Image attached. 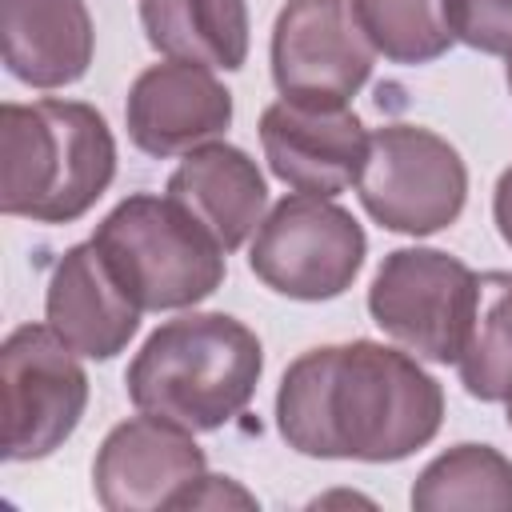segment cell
Segmentation results:
<instances>
[{"label": "cell", "instance_id": "1", "mask_svg": "<svg viewBox=\"0 0 512 512\" xmlns=\"http://www.w3.org/2000/svg\"><path fill=\"white\" fill-rule=\"evenodd\" d=\"M444 392L416 356L376 344H324L296 356L276 392V428L300 456L392 464L424 448Z\"/></svg>", "mask_w": 512, "mask_h": 512}, {"label": "cell", "instance_id": "2", "mask_svg": "<svg viewBox=\"0 0 512 512\" xmlns=\"http://www.w3.org/2000/svg\"><path fill=\"white\" fill-rule=\"evenodd\" d=\"M264 372V348L228 312H184L164 320L128 364V400L188 432L236 420Z\"/></svg>", "mask_w": 512, "mask_h": 512}, {"label": "cell", "instance_id": "3", "mask_svg": "<svg viewBox=\"0 0 512 512\" xmlns=\"http://www.w3.org/2000/svg\"><path fill=\"white\" fill-rule=\"evenodd\" d=\"M116 176V140L80 100L0 108V208L36 224L80 220Z\"/></svg>", "mask_w": 512, "mask_h": 512}, {"label": "cell", "instance_id": "4", "mask_svg": "<svg viewBox=\"0 0 512 512\" xmlns=\"http://www.w3.org/2000/svg\"><path fill=\"white\" fill-rule=\"evenodd\" d=\"M92 244L140 312L192 308L224 284L228 252L172 196L136 192L120 200Z\"/></svg>", "mask_w": 512, "mask_h": 512}, {"label": "cell", "instance_id": "5", "mask_svg": "<svg viewBox=\"0 0 512 512\" xmlns=\"http://www.w3.org/2000/svg\"><path fill=\"white\" fill-rule=\"evenodd\" d=\"M364 212L404 236H432L464 212L468 168L460 152L420 124H384L368 136V160L356 180Z\"/></svg>", "mask_w": 512, "mask_h": 512}, {"label": "cell", "instance_id": "6", "mask_svg": "<svg viewBox=\"0 0 512 512\" xmlns=\"http://www.w3.org/2000/svg\"><path fill=\"white\" fill-rule=\"evenodd\" d=\"M52 324H20L0 348V424L4 460H44L80 424L88 376Z\"/></svg>", "mask_w": 512, "mask_h": 512}, {"label": "cell", "instance_id": "7", "mask_svg": "<svg viewBox=\"0 0 512 512\" xmlns=\"http://www.w3.org/2000/svg\"><path fill=\"white\" fill-rule=\"evenodd\" d=\"M476 272L440 248H396L372 276L368 312L408 352L456 364L472 328Z\"/></svg>", "mask_w": 512, "mask_h": 512}, {"label": "cell", "instance_id": "8", "mask_svg": "<svg viewBox=\"0 0 512 512\" xmlns=\"http://www.w3.org/2000/svg\"><path fill=\"white\" fill-rule=\"evenodd\" d=\"M364 228L328 196H284L256 228L248 268L288 300H332L364 264Z\"/></svg>", "mask_w": 512, "mask_h": 512}, {"label": "cell", "instance_id": "9", "mask_svg": "<svg viewBox=\"0 0 512 512\" xmlns=\"http://www.w3.org/2000/svg\"><path fill=\"white\" fill-rule=\"evenodd\" d=\"M352 0H288L272 28V80L288 100L348 104L372 76Z\"/></svg>", "mask_w": 512, "mask_h": 512}, {"label": "cell", "instance_id": "10", "mask_svg": "<svg viewBox=\"0 0 512 512\" xmlns=\"http://www.w3.org/2000/svg\"><path fill=\"white\" fill-rule=\"evenodd\" d=\"M204 476V452L192 432L152 412L116 424L92 460V492L108 512L184 508Z\"/></svg>", "mask_w": 512, "mask_h": 512}, {"label": "cell", "instance_id": "11", "mask_svg": "<svg viewBox=\"0 0 512 512\" xmlns=\"http://www.w3.org/2000/svg\"><path fill=\"white\" fill-rule=\"evenodd\" d=\"M260 144L268 168L292 192L328 200L356 184L368 160V132L348 104L280 96L260 116Z\"/></svg>", "mask_w": 512, "mask_h": 512}, {"label": "cell", "instance_id": "12", "mask_svg": "<svg viewBox=\"0 0 512 512\" xmlns=\"http://www.w3.org/2000/svg\"><path fill=\"white\" fill-rule=\"evenodd\" d=\"M124 124L140 152L180 156L224 136L232 124V92L204 64L164 60L132 80Z\"/></svg>", "mask_w": 512, "mask_h": 512}, {"label": "cell", "instance_id": "13", "mask_svg": "<svg viewBox=\"0 0 512 512\" xmlns=\"http://www.w3.org/2000/svg\"><path fill=\"white\" fill-rule=\"evenodd\" d=\"M44 316L52 332L88 360H112L140 328V304L120 288L92 240L72 244L56 260L48 276Z\"/></svg>", "mask_w": 512, "mask_h": 512}, {"label": "cell", "instance_id": "14", "mask_svg": "<svg viewBox=\"0 0 512 512\" xmlns=\"http://www.w3.org/2000/svg\"><path fill=\"white\" fill-rule=\"evenodd\" d=\"M164 196H172L224 252H236L260 228L268 208V184L256 160L220 140L184 152Z\"/></svg>", "mask_w": 512, "mask_h": 512}, {"label": "cell", "instance_id": "15", "mask_svg": "<svg viewBox=\"0 0 512 512\" xmlns=\"http://www.w3.org/2000/svg\"><path fill=\"white\" fill-rule=\"evenodd\" d=\"M0 44L20 84L64 88L88 72L96 32L84 0H0Z\"/></svg>", "mask_w": 512, "mask_h": 512}, {"label": "cell", "instance_id": "16", "mask_svg": "<svg viewBox=\"0 0 512 512\" xmlns=\"http://www.w3.org/2000/svg\"><path fill=\"white\" fill-rule=\"evenodd\" d=\"M148 44L168 60L236 72L248 60L244 0H140Z\"/></svg>", "mask_w": 512, "mask_h": 512}, {"label": "cell", "instance_id": "17", "mask_svg": "<svg viewBox=\"0 0 512 512\" xmlns=\"http://www.w3.org/2000/svg\"><path fill=\"white\" fill-rule=\"evenodd\" d=\"M408 500L416 512H512V460L492 444H456L416 476Z\"/></svg>", "mask_w": 512, "mask_h": 512}, {"label": "cell", "instance_id": "18", "mask_svg": "<svg viewBox=\"0 0 512 512\" xmlns=\"http://www.w3.org/2000/svg\"><path fill=\"white\" fill-rule=\"evenodd\" d=\"M468 396L496 404L512 396V272L476 276V308L456 360Z\"/></svg>", "mask_w": 512, "mask_h": 512}, {"label": "cell", "instance_id": "19", "mask_svg": "<svg viewBox=\"0 0 512 512\" xmlns=\"http://www.w3.org/2000/svg\"><path fill=\"white\" fill-rule=\"evenodd\" d=\"M368 44L392 64H428L448 52L444 0H352Z\"/></svg>", "mask_w": 512, "mask_h": 512}, {"label": "cell", "instance_id": "20", "mask_svg": "<svg viewBox=\"0 0 512 512\" xmlns=\"http://www.w3.org/2000/svg\"><path fill=\"white\" fill-rule=\"evenodd\" d=\"M444 20L476 52H512V0H444Z\"/></svg>", "mask_w": 512, "mask_h": 512}, {"label": "cell", "instance_id": "21", "mask_svg": "<svg viewBox=\"0 0 512 512\" xmlns=\"http://www.w3.org/2000/svg\"><path fill=\"white\" fill-rule=\"evenodd\" d=\"M220 504H240V508H252L256 500L244 492V488H236L228 476H204L192 492H188V500H184V508H220Z\"/></svg>", "mask_w": 512, "mask_h": 512}, {"label": "cell", "instance_id": "22", "mask_svg": "<svg viewBox=\"0 0 512 512\" xmlns=\"http://www.w3.org/2000/svg\"><path fill=\"white\" fill-rule=\"evenodd\" d=\"M492 216H496V228L504 236V244L512 248V164L500 172L496 180V196H492Z\"/></svg>", "mask_w": 512, "mask_h": 512}, {"label": "cell", "instance_id": "23", "mask_svg": "<svg viewBox=\"0 0 512 512\" xmlns=\"http://www.w3.org/2000/svg\"><path fill=\"white\" fill-rule=\"evenodd\" d=\"M504 76H508V92H512V52H508V72Z\"/></svg>", "mask_w": 512, "mask_h": 512}, {"label": "cell", "instance_id": "24", "mask_svg": "<svg viewBox=\"0 0 512 512\" xmlns=\"http://www.w3.org/2000/svg\"><path fill=\"white\" fill-rule=\"evenodd\" d=\"M504 404H508V428H512V396H508V400H504Z\"/></svg>", "mask_w": 512, "mask_h": 512}]
</instances>
